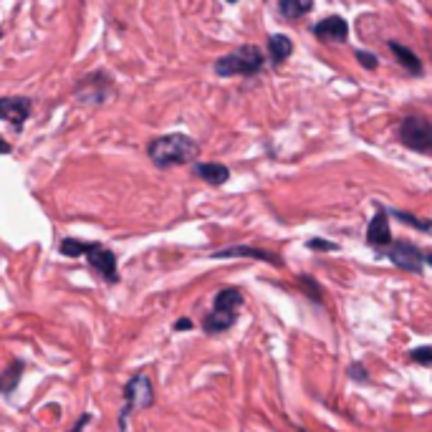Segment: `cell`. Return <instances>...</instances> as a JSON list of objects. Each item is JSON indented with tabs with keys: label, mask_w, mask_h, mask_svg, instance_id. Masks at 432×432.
I'll return each instance as SVG.
<instances>
[{
	"label": "cell",
	"mask_w": 432,
	"mask_h": 432,
	"mask_svg": "<svg viewBox=\"0 0 432 432\" xmlns=\"http://www.w3.org/2000/svg\"><path fill=\"white\" fill-rule=\"evenodd\" d=\"M28 117H31V101L26 97L0 99V119L10 122L13 126H23V122Z\"/></svg>",
	"instance_id": "9c48e42d"
},
{
	"label": "cell",
	"mask_w": 432,
	"mask_h": 432,
	"mask_svg": "<svg viewBox=\"0 0 432 432\" xmlns=\"http://www.w3.org/2000/svg\"><path fill=\"white\" fill-rule=\"evenodd\" d=\"M23 369H26V364H23L21 359H13V362L8 364L6 372H0V392H3V394H13L18 382H21Z\"/></svg>",
	"instance_id": "2e32d148"
},
{
	"label": "cell",
	"mask_w": 432,
	"mask_h": 432,
	"mask_svg": "<svg viewBox=\"0 0 432 432\" xmlns=\"http://www.w3.org/2000/svg\"><path fill=\"white\" fill-rule=\"evenodd\" d=\"M0 35H3V31H0Z\"/></svg>",
	"instance_id": "f546056e"
},
{
	"label": "cell",
	"mask_w": 432,
	"mask_h": 432,
	"mask_svg": "<svg viewBox=\"0 0 432 432\" xmlns=\"http://www.w3.org/2000/svg\"><path fill=\"white\" fill-rule=\"evenodd\" d=\"M412 362L422 364V367H432V349L430 347H417L412 349Z\"/></svg>",
	"instance_id": "ffe728a7"
},
{
	"label": "cell",
	"mask_w": 432,
	"mask_h": 432,
	"mask_svg": "<svg viewBox=\"0 0 432 432\" xmlns=\"http://www.w3.org/2000/svg\"><path fill=\"white\" fill-rule=\"evenodd\" d=\"M399 142L415 152H432V122L425 117H407L399 124Z\"/></svg>",
	"instance_id": "277c9868"
},
{
	"label": "cell",
	"mask_w": 432,
	"mask_h": 432,
	"mask_svg": "<svg viewBox=\"0 0 432 432\" xmlns=\"http://www.w3.org/2000/svg\"><path fill=\"white\" fill-rule=\"evenodd\" d=\"M387 46H390V51L394 53V58L402 63L404 69L410 71L412 76H422V63H419V58L415 56V51H410L407 46H402V43H394V41H390Z\"/></svg>",
	"instance_id": "9a60e30c"
},
{
	"label": "cell",
	"mask_w": 432,
	"mask_h": 432,
	"mask_svg": "<svg viewBox=\"0 0 432 432\" xmlns=\"http://www.w3.org/2000/svg\"><path fill=\"white\" fill-rule=\"evenodd\" d=\"M228 3H238V0H228Z\"/></svg>",
	"instance_id": "f1b7e54d"
},
{
	"label": "cell",
	"mask_w": 432,
	"mask_h": 432,
	"mask_svg": "<svg viewBox=\"0 0 432 432\" xmlns=\"http://www.w3.org/2000/svg\"><path fill=\"white\" fill-rule=\"evenodd\" d=\"M425 263H427V265H430V268H432V253H427V256H425Z\"/></svg>",
	"instance_id": "83f0119b"
},
{
	"label": "cell",
	"mask_w": 432,
	"mask_h": 432,
	"mask_svg": "<svg viewBox=\"0 0 432 432\" xmlns=\"http://www.w3.org/2000/svg\"><path fill=\"white\" fill-rule=\"evenodd\" d=\"M86 260L94 271L106 281V283H119V271H117V256L114 251H109L106 245L101 243H91L89 253H86Z\"/></svg>",
	"instance_id": "8992f818"
},
{
	"label": "cell",
	"mask_w": 432,
	"mask_h": 432,
	"mask_svg": "<svg viewBox=\"0 0 432 432\" xmlns=\"http://www.w3.org/2000/svg\"><path fill=\"white\" fill-rule=\"evenodd\" d=\"M301 286H306V296H311V299L316 301V304H321V288L316 281H311L308 276H301Z\"/></svg>",
	"instance_id": "603a6c76"
},
{
	"label": "cell",
	"mask_w": 432,
	"mask_h": 432,
	"mask_svg": "<svg viewBox=\"0 0 432 432\" xmlns=\"http://www.w3.org/2000/svg\"><path fill=\"white\" fill-rule=\"evenodd\" d=\"M192 329V321L190 319H177L174 321V331H190Z\"/></svg>",
	"instance_id": "484cf974"
},
{
	"label": "cell",
	"mask_w": 432,
	"mask_h": 432,
	"mask_svg": "<svg viewBox=\"0 0 432 432\" xmlns=\"http://www.w3.org/2000/svg\"><path fill=\"white\" fill-rule=\"evenodd\" d=\"M367 243L372 248H387L392 243V231H390V217L387 210H376V215L372 217L369 228H367Z\"/></svg>",
	"instance_id": "30bf717a"
},
{
	"label": "cell",
	"mask_w": 432,
	"mask_h": 432,
	"mask_svg": "<svg viewBox=\"0 0 432 432\" xmlns=\"http://www.w3.org/2000/svg\"><path fill=\"white\" fill-rule=\"evenodd\" d=\"M8 152H10V147H8L6 142L0 140V154H8Z\"/></svg>",
	"instance_id": "4316f807"
},
{
	"label": "cell",
	"mask_w": 432,
	"mask_h": 432,
	"mask_svg": "<svg viewBox=\"0 0 432 432\" xmlns=\"http://www.w3.org/2000/svg\"><path fill=\"white\" fill-rule=\"evenodd\" d=\"M306 248H311V251H319V253L339 251V245L331 243V240H324V238H311V240L306 243Z\"/></svg>",
	"instance_id": "44dd1931"
},
{
	"label": "cell",
	"mask_w": 432,
	"mask_h": 432,
	"mask_svg": "<svg viewBox=\"0 0 432 432\" xmlns=\"http://www.w3.org/2000/svg\"><path fill=\"white\" fill-rule=\"evenodd\" d=\"M349 376L356 379V382H369V374H367V369H364V364H359V362L349 367Z\"/></svg>",
	"instance_id": "cb8c5ba5"
},
{
	"label": "cell",
	"mask_w": 432,
	"mask_h": 432,
	"mask_svg": "<svg viewBox=\"0 0 432 432\" xmlns=\"http://www.w3.org/2000/svg\"><path fill=\"white\" fill-rule=\"evenodd\" d=\"M392 215L397 217V220H402V223L412 225V228H417V231L432 233V220H422V217H415L410 213H402V210H392Z\"/></svg>",
	"instance_id": "d6986e66"
},
{
	"label": "cell",
	"mask_w": 432,
	"mask_h": 432,
	"mask_svg": "<svg viewBox=\"0 0 432 432\" xmlns=\"http://www.w3.org/2000/svg\"><path fill=\"white\" fill-rule=\"evenodd\" d=\"M89 422H91V415H89V412H84V415H81V417L76 419V425L71 427L69 432H84V427L89 425Z\"/></svg>",
	"instance_id": "d4e9b609"
},
{
	"label": "cell",
	"mask_w": 432,
	"mask_h": 432,
	"mask_svg": "<svg viewBox=\"0 0 432 432\" xmlns=\"http://www.w3.org/2000/svg\"><path fill=\"white\" fill-rule=\"evenodd\" d=\"M311 8H314V0H281L279 3L281 15L288 18V21H296L301 15L311 13Z\"/></svg>",
	"instance_id": "e0dca14e"
},
{
	"label": "cell",
	"mask_w": 432,
	"mask_h": 432,
	"mask_svg": "<svg viewBox=\"0 0 432 432\" xmlns=\"http://www.w3.org/2000/svg\"><path fill=\"white\" fill-rule=\"evenodd\" d=\"M245 299L243 293H240V288H220V291L215 293V299H213V311H225V314H238V308L243 306Z\"/></svg>",
	"instance_id": "8fae6325"
},
{
	"label": "cell",
	"mask_w": 432,
	"mask_h": 432,
	"mask_svg": "<svg viewBox=\"0 0 432 432\" xmlns=\"http://www.w3.org/2000/svg\"><path fill=\"white\" fill-rule=\"evenodd\" d=\"M354 58L359 63H362L364 69L367 71H374L376 66H379V61H376V56L374 53H369V51H354Z\"/></svg>",
	"instance_id": "7402d4cb"
},
{
	"label": "cell",
	"mask_w": 432,
	"mask_h": 432,
	"mask_svg": "<svg viewBox=\"0 0 432 432\" xmlns=\"http://www.w3.org/2000/svg\"><path fill=\"white\" fill-rule=\"evenodd\" d=\"M213 258H253V260H265V263H273V265L283 263L276 253L263 251V248H253V245H231V248L215 251Z\"/></svg>",
	"instance_id": "52a82bcc"
},
{
	"label": "cell",
	"mask_w": 432,
	"mask_h": 432,
	"mask_svg": "<svg viewBox=\"0 0 432 432\" xmlns=\"http://www.w3.org/2000/svg\"><path fill=\"white\" fill-rule=\"evenodd\" d=\"M263 69V53L258 46H240L215 61L217 76H253Z\"/></svg>",
	"instance_id": "7a4b0ae2"
},
{
	"label": "cell",
	"mask_w": 432,
	"mask_h": 432,
	"mask_svg": "<svg viewBox=\"0 0 432 432\" xmlns=\"http://www.w3.org/2000/svg\"><path fill=\"white\" fill-rule=\"evenodd\" d=\"M291 51H293V43H291L288 35L276 33V35L268 38V56H271L273 66H281V63L291 56Z\"/></svg>",
	"instance_id": "5bb4252c"
},
{
	"label": "cell",
	"mask_w": 432,
	"mask_h": 432,
	"mask_svg": "<svg viewBox=\"0 0 432 432\" xmlns=\"http://www.w3.org/2000/svg\"><path fill=\"white\" fill-rule=\"evenodd\" d=\"M124 407H122V415H119V430H126V422H129V415L134 410H149L154 404V392H152V382L144 372H137V374L124 384Z\"/></svg>",
	"instance_id": "3957f363"
},
{
	"label": "cell",
	"mask_w": 432,
	"mask_h": 432,
	"mask_svg": "<svg viewBox=\"0 0 432 432\" xmlns=\"http://www.w3.org/2000/svg\"><path fill=\"white\" fill-rule=\"evenodd\" d=\"M91 243H86V240H78V238H63L61 243H58V251H61V256H66V258H81L86 253H89Z\"/></svg>",
	"instance_id": "ac0fdd59"
},
{
	"label": "cell",
	"mask_w": 432,
	"mask_h": 432,
	"mask_svg": "<svg viewBox=\"0 0 432 432\" xmlns=\"http://www.w3.org/2000/svg\"><path fill=\"white\" fill-rule=\"evenodd\" d=\"M195 174L202 177V180L208 182V185H225V182L231 180V169L225 167V165H217V162H202V165H195Z\"/></svg>",
	"instance_id": "7c38bea8"
},
{
	"label": "cell",
	"mask_w": 432,
	"mask_h": 432,
	"mask_svg": "<svg viewBox=\"0 0 432 432\" xmlns=\"http://www.w3.org/2000/svg\"><path fill=\"white\" fill-rule=\"evenodd\" d=\"M200 152L195 140H190L188 134H165L149 142L147 154L157 167H172V165H188Z\"/></svg>",
	"instance_id": "6da1fadb"
},
{
	"label": "cell",
	"mask_w": 432,
	"mask_h": 432,
	"mask_svg": "<svg viewBox=\"0 0 432 432\" xmlns=\"http://www.w3.org/2000/svg\"><path fill=\"white\" fill-rule=\"evenodd\" d=\"M314 35L319 41L342 43V41H347V35H349V23L344 21L342 15H329V18H324V21H319L314 26Z\"/></svg>",
	"instance_id": "ba28073f"
},
{
	"label": "cell",
	"mask_w": 432,
	"mask_h": 432,
	"mask_svg": "<svg viewBox=\"0 0 432 432\" xmlns=\"http://www.w3.org/2000/svg\"><path fill=\"white\" fill-rule=\"evenodd\" d=\"M384 256L397 265V268H402V271H407V273H422V265H425V256H422L412 243H407V240H394V243H390L387 245V251H384Z\"/></svg>",
	"instance_id": "5b68a950"
},
{
	"label": "cell",
	"mask_w": 432,
	"mask_h": 432,
	"mask_svg": "<svg viewBox=\"0 0 432 432\" xmlns=\"http://www.w3.org/2000/svg\"><path fill=\"white\" fill-rule=\"evenodd\" d=\"M238 321V314H225V311H210L202 319V331L205 334H223Z\"/></svg>",
	"instance_id": "4fadbf2b"
}]
</instances>
